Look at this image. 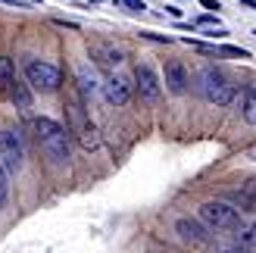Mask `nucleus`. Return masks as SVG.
I'll return each instance as SVG.
<instances>
[{"mask_svg":"<svg viewBox=\"0 0 256 253\" xmlns=\"http://www.w3.org/2000/svg\"><path fill=\"white\" fill-rule=\"evenodd\" d=\"M69 134L60 122L54 119H34V141L41 147V154L54 162V166H66L72 150H69Z\"/></svg>","mask_w":256,"mask_h":253,"instance_id":"obj_1","label":"nucleus"},{"mask_svg":"<svg viewBox=\"0 0 256 253\" xmlns=\"http://www.w3.org/2000/svg\"><path fill=\"white\" fill-rule=\"evenodd\" d=\"M66 110H69V132L78 138V144H82L84 150H97V147H100V134H97L94 122H91V116H88V110H84V100H82V91H78V88H75V91H69Z\"/></svg>","mask_w":256,"mask_h":253,"instance_id":"obj_2","label":"nucleus"},{"mask_svg":"<svg viewBox=\"0 0 256 253\" xmlns=\"http://www.w3.org/2000/svg\"><path fill=\"white\" fill-rule=\"evenodd\" d=\"M194 84H197L200 97L210 100V104H216V106H225V104H232V100H234V88H232V82H228L219 69H212V66L200 69L197 78H194Z\"/></svg>","mask_w":256,"mask_h":253,"instance_id":"obj_3","label":"nucleus"},{"mask_svg":"<svg viewBox=\"0 0 256 253\" xmlns=\"http://www.w3.org/2000/svg\"><path fill=\"white\" fill-rule=\"evenodd\" d=\"M200 222L212 232H238L240 228V212L232 204H222V200H210V204L200 206Z\"/></svg>","mask_w":256,"mask_h":253,"instance_id":"obj_4","label":"nucleus"},{"mask_svg":"<svg viewBox=\"0 0 256 253\" xmlns=\"http://www.w3.org/2000/svg\"><path fill=\"white\" fill-rule=\"evenodd\" d=\"M25 82H28L34 91H56L62 84V72L47 60H28L25 62Z\"/></svg>","mask_w":256,"mask_h":253,"instance_id":"obj_5","label":"nucleus"},{"mask_svg":"<svg viewBox=\"0 0 256 253\" xmlns=\"http://www.w3.org/2000/svg\"><path fill=\"white\" fill-rule=\"evenodd\" d=\"M0 166L10 175H16L22 169V144L12 132H0Z\"/></svg>","mask_w":256,"mask_h":253,"instance_id":"obj_6","label":"nucleus"},{"mask_svg":"<svg viewBox=\"0 0 256 253\" xmlns=\"http://www.w3.org/2000/svg\"><path fill=\"white\" fill-rule=\"evenodd\" d=\"M134 82H138V94L144 100H156L160 91H162V82L156 78V72H153L150 66H138L134 69Z\"/></svg>","mask_w":256,"mask_h":253,"instance_id":"obj_7","label":"nucleus"},{"mask_svg":"<svg viewBox=\"0 0 256 253\" xmlns=\"http://www.w3.org/2000/svg\"><path fill=\"white\" fill-rule=\"evenodd\" d=\"M104 94L112 106H125L128 100H132V88H128L125 78H119V75H106V82H104Z\"/></svg>","mask_w":256,"mask_h":253,"instance_id":"obj_8","label":"nucleus"},{"mask_svg":"<svg viewBox=\"0 0 256 253\" xmlns=\"http://www.w3.org/2000/svg\"><path fill=\"white\" fill-rule=\"evenodd\" d=\"M188 84H190V75H188V69L182 66V62L178 60L166 62V88H169L172 94H184Z\"/></svg>","mask_w":256,"mask_h":253,"instance_id":"obj_9","label":"nucleus"},{"mask_svg":"<svg viewBox=\"0 0 256 253\" xmlns=\"http://www.w3.org/2000/svg\"><path fill=\"white\" fill-rule=\"evenodd\" d=\"M75 88H78L82 97H88V100L104 88V84L97 82V72L91 69V62H78V69H75Z\"/></svg>","mask_w":256,"mask_h":253,"instance_id":"obj_10","label":"nucleus"},{"mask_svg":"<svg viewBox=\"0 0 256 253\" xmlns=\"http://www.w3.org/2000/svg\"><path fill=\"white\" fill-rule=\"evenodd\" d=\"M91 56L97 60V66H100V69H116L119 62H122V50H116L112 44L97 41V44H91Z\"/></svg>","mask_w":256,"mask_h":253,"instance_id":"obj_11","label":"nucleus"},{"mask_svg":"<svg viewBox=\"0 0 256 253\" xmlns=\"http://www.w3.org/2000/svg\"><path fill=\"white\" fill-rule=\"evenodd\" d=\"M175 228L190 244H203V241H206V228H203V222H197V219H178Z\"/></svg>","mask_w":256,"mask_h":253,"instance_id":"obj_12","label":"nucleus"},{"mask_svg":"<svg viewBox=\"0 0 256 253\" xmlns=\"http://www.w3.org/2000/svg\"><path fill=\"white\" fill-rule=\"evenodd\" d=\"M28 82H19V78H12V84H10V91H6V97L16 104L19 110H28L32 106V91H28Z\"/></svg>","mask_w":256,"mask_h":253,"instance_id":"obj_13","label":"nucleus"},{"mask_svg":"<svg viewBox=\"0 0 256 253\" xmlns=\"http://www.w3.org/2000/svg\"><path fill=\"white\" fill-rule=\"evenodd\" d=\"M232 200H234V204H240L247 212H256V178H250V182L244 184V191L232 194Z\"/></svg>","mask_w":256,"mask_h":253,"instance_id":"obj_14","label":"nucleus"},{"mask_svg":"<svg viewBox=\"0 0 256 253\" xmlns=\"http://www.w3.org/2000/svg\"><path fill=\"white\" fill-rule=\"evenodd\" d=\"M12 78H16V66H12V60L10 56H0V91H10V84Z\"/></svg>","mask_w":256,"mask_h":253,"instance_id":"obj_15","label":"nucleus"},{"mask_svg":"<svg viewBox=\"0 0 256 253\" xmlns=\"http://www.w3.org/2000/svg\"><path fill=\"white\" fill-rule=\"evenodd\" d=\"M244 119L250 125H256V84L244 91Z\"/></svg>","mask_w":256,"mask_h":253,"instance_id":"obj_16","label":"nucleus"},{"mask_svg":"<svg viewBox=\"0 0 256 253\" xmlns=\"http://www.w3.org/2000/svg\"><path fill=\"white\" fill-rule=\"evenodd\" d=\"M6 175H10V172H6L4 166H0V206H4V204H6V194H10V184H6Z\"/></svg>","mask_w":256,"mask_h":253,"instance_id":"obj_17","label":"nucleus"},{"mask_svg":"<svg viewBox=\"0 0 256 253\" xmlns=\"http://www.w3.org/2000/svg\"><path fill=\"white\" fill-rule=\"evenodd\" d=\"M222 253H256V250H253V244H247V241H238L234 247H225Z\"/></svg>","mask_w":256,"mask_h":253,"instance_id":"obj_18","label":"nucleus"},{"mask_svg":"<svg viewBox=\"0 0 256 253\" xmlns=\"http://www.w3.org/2000/svg\"><path fill=\"white\" fill-rule=\"evenodd\" d=\"M125 6L132 10V12H144V10H147L144 4H140V0H125Z\"/></svg>","mask_w":256,"mask_h":253,"instance_id":"obj_19","label":"nucleus"},{"mask_svg":"<svg viewBox=\"0 0 256 253\" xmlns=\"http://www.w3.org/2000/svg\"><path fill=\"white\" fill-rule=\"evenodd\" d=\"M240 241H247V244H256V225H253L250 232H244V234H240Z\"/></svg>","mask_w":256,"mask_h":253,"instance_id":"obj_20","label":"nucleus"},{"mask_svg":"<svg viewBox=\"0 0 256 253\" xmlns=\"http://www.w3.org/2000/svg\"><path fill=\"white\" fill-rule=\"evenodd\" d=\"M197 25H219V22H216V16H200Z\"/></svg>","mask_w":256,"mask_h":253,"instance_id":"obj_21","label":"nucleus"},{"mask_svg":"<svg viewBox=\"0 0 256 253\" xmlns=\"http://www.w3.org/2000/svg\"><path fill=\"white\" fill-rule=\"evenodd\" d=\"M200 4L206 6V10H219V0H200Z\"/></svg>","mask_w":256,"mask_h":253,"instance_id":"obj_22","label":"nucleus"},{"mask_svg":"<svg viewBox=\"0 0 256 253\" xmlns=\"http://www.w3.org/2000/svg\"><path fill=\"white\" fill-rule=\"evenodd\" d=\"M244 6L247 10H256V0H244Z\"/></svg>","mask_w":256,"mask_h":253,"instance_id":"obj_23","label":"nucleus"},{"mask_svg":"<svg viewBox=\"0 0 256 253\" xmlns=\"http://www.w3.org/2000/svg\"><path fill=\"white\" fill-rule=\"evenodd\" d=\"M250 156H253V160H256V144H253V147H250Z\"/></svg>","mask_w":256,"mask_h":253,"instance_id":"obj_24","label":"nucleus"},{"mask_svg":"<svg viewBox=\"0 0 256 253\" xmlns=\"http://www.w3.org/2000/svg\"><path fill=\"white\" fill-rule=\"evenodd\" d=\"M122 4H125V0H122Z\"/></svg>","mask_w":256,"mask_h":253,"instance_id":"obj_25","label":"nucleus"}]
</instances>
